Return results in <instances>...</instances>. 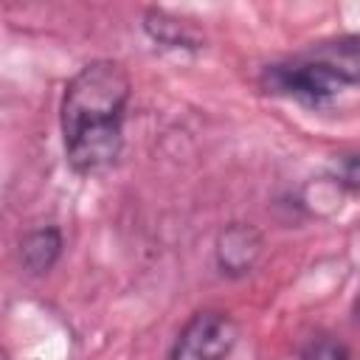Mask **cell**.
<instances>
[{
    "mask_svg": "<svg viewBox=\"0 0 360 360\" xmlns=\"http://www.w3.org/2000/svg\"><path fill=\"white\" fill-rule=\"evenodd\" d=\"M132 79L115 59L82 65L65 84L59 127L65 158L76 174H101L121 158Z\"/></svg>",
    "mask_w": 360,
    "mask_h": 360,
    "instance_id": "6da1fadb",
    "label": "cell"
},
{
    "mask_svg": "<svg viewBox=\"0 0 360 360\" xmlns=\"http://www.w3.org/2000/svg\"><path fill=\"white\" fill-rule=\"evenodd\" d=\"M259 82L267 93L292 98L312 110L332 104L346 87L357 84V79L349 73V68L340 65L323 45H318L307 56L267 65L262 70Z\"/></svg>",
    "mask_w": 360,
    "mask_h": 360,
    "instance_id": "7a4b0ae2",
    "label": "cell"
},
{
    "mask_svg": "<svg viewBox=\"0 0 360 360\" xmlns=\"http://www.w3.org/2000/svg\"><path fill=\"white\" fill-rule=\"evenodd\" d=\"M239 326L222 309L194 312L177 332L169 360H225L236 346Z\"/></svg>",
    "mask_w": 360,
    "mask_h": 360,
    "instance_id": "3957f363",
    "label": "cell"
},
{
    "mask_svg": "<svg viewBox=\"0 0 360 360\" xmlns=\"http://www.w3.org/2000/svg\"><path fill=\"white\" fill-rule=\"evenodd\" d=\"M262 245H264L262 233L250 222H233L217 236V245H214L217 267L233 278L248 276L262 256Z\"/></svg>",
    "mask_w": 360,
    "mask_h": 360,
    "instance_id": "277c9868",
    "label": "cell"
},
{
    "mask_svg": "<svg viewBox=\"0 0 360 360\" xmlns=\"http://www.w3.org/2000/svg\"><path fill=\"white\" fill-rule=\"evenodd\" d=\"M17 256L25 273L45 276L62 256V231L56 225H39L25 231L17 245Z\"/></svg>",
    "mask_w": 360,
    "mask_h": 360,
    "instance_id": "5b68a950",
    "label": "cell"
},
{
    "mask_svg": "<svg viewBox=\"0 0 360 360\" xmlns=\"http://www.w3.org/2000/svg\"><path fill=\"white\" fill-rule=\"evenodd\" d=\"M143 28H146V34H149L158 45H163V48H172V51L197 48V39H194L191 31L183 25V20H174V17L166 14V11H158V8L146 11Z\"/></svg>",
    "mask_w": 360,
    "mask_h": 360,
    "instance_id": "8992f818",
    "label": "cell"
},
{
    "mask_svg": "<svg viewBox=\"0 0 360 360\" xmlns=\"http://www.w3.org/2000/svg\"><path fill=\"white\" fill-rule=\"evenodd\" d=\"M301 360H349V352L340 340H332V338H315L307 349H304V357Z\"/></svg>",
    "mask_w": 360,
    "mask_h": 360,
    "instance_id": "52a82bcc",
    "label": "cell"
},
{
    "mask_svg": "<svg viewBox=\"0 0 360 360\" xmlns=\"http://www.w3.org/2000/svg\"><path fill=\"white\" fill-rule=\"evenodd\" d=\"M338 180L349 191H360V155H346L338 163Z\"/></svg>",
    "mask_w": 360,
    "mask_h": 360,
    "instance_id": "ba28073f",
    "label": "cell"
}]
</instances>
